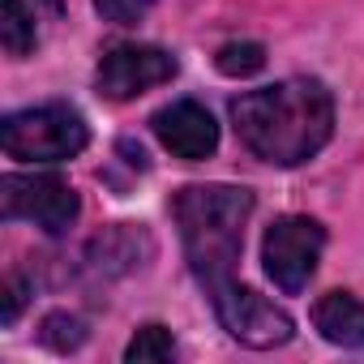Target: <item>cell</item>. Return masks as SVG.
I'll return each instance as SVG.
<instances>
[{
    "label": "cell",
    "mask_w": 364,
    "mask_h": 364,
    "mask_svg": "<svg viewBox=\"0 0 364 364\" xmlns=\"http://www.w3.org/2000/svg\"><path fill=\"white\" fill-rule=\"evenodd\" d=\"M232 124L245 150L274 167L309 163L334 133V95L317 77H283L232 99Z\"/></svg>",
    "instance_id": "cell-1"
},
{
    "label": "cell",
    "mask_w": 364,
    "mask_h": 364,
    "mask_svg": "<svg viewBox=\"0 0 364 364\" xmlns=\"http://www.w3.org/2000/svg\"><path fill=\"white\" fill-rule=\"evenodd\" d=\"M171 219L193 279L210 291L236 279L245 228L253 219V193L240 185H185L171 198Z\"/></svg>",
    "instance_id": "cell-2"
},
{
    "label": "cell",
    "mask_w": 364,
    "mask_h": 364,
    "mask_svg": "<svg viewBox=\"0 0 364 364\" xmlns=\"http://www.w3.org/2000/svg\"><path fill=\"white\" fill-rule=\"evenodd\" d=\"M90 141V129L69 103H39L0 120V150L18 163H65L77 159Z\"/></svg>",
    "instance_id": "cell-3"
},
{
    "label": "cell",
    "mask_w": 364,
    "mask_h": 364,
    "mask_svg": "<svg viewBox=\"0 0 364 364\" xmlns=\"http://www.w3.org/2000/svg\"><path fill=\"white\" fill-rule=\"evenodd\" d=\"M82 215V198L56 171H14L0 180V219L35 223L48 236H65Z\"/></svg>",
    "instance_id": "cell-4"
},
{
    "label": "cell",
    "mask_w": 364,
    "mask_h": 364,
    "mask_svg": "<svg viewBox=\"0 0 364 364\" xmlns=\"http://www.w3.org/2000/svg\"><path fill=\"white\" fill-rule=\"evenodd\" d=\"M326 249V228L309 215H283L266 228L262 236V266L266 279L283 291V296H300L309 287V279L317 274Z\"/></svg>",
    "instance_id": "cell-5"
},
{
    "label": "cell",
    "mask_w": 364,
    "mask_h": 364,
    "mask_svg": "<svg viewBox=\"0 0 364 364\" xmlns=\"http://www.w3.org/2000/svg\"><path fill=\"white\" fill-rule=\"evenodd\" d=\"M206 296H210V309H215L219 326H223L236 343H245V347H253V351L283 347V343H291V334H296V321L287 317V309H279L274 300H266L262 291H253V287H245V283H236V279L210 287Z\"/></svg>",
    "instance_id": "cell-6"
},
{
    "label": "cell",
    "mask_w": 364,
    "mask_h": 364,
    "mask_svg": "<svg viewBox=\"0 0 364 364\" xmlns=\"http://www.w3.org/2000/svg\"><path fill=\"white\" fill-rule=\"evenodd\" d=\"M176 56L154 48V43H116L103 52L99 60V73H95V86L103 99L112 103H124V99H137L163 82L176 77Z\"/></svg>",
    "instance_id": "cell-7"
},
{
    "label": "cell",
    "mask_w": 364,
    "mask_h": 364,
    "mask_svg": "<svg viewBox=\"0 0 364 364\" xmlns=\"http://www.w3.org/2000/svg\"><path fill=\"white\" fill-rule=\"evenodd\" d=\"M150 129L163 141V150H171L185 163H202L219 150V124L198 99H176V103L159 107L150 116Z\"/></svg>",
    "instance_id": "cell-8"
},
{
    "label": "cell",
    "mask_w": 364,
    "mask_h": 364,
    "mask_svg": "<svg viewBox=\"0 0 364 364\" xmlns=\"http://www.w3.org/2000/svg\"><path fill=\"white\" fill-rule=\"evenodd\" d=\"M154 257V240L133 228V223H116V228H103L90 245H86V266L103 279H120L137 266H146Z\"/></svg>",
    "instance_id": "cell-9"
},
{
    "label": "cell",
    "mask_w": 364,
    "mask_h": 364,
    "mask_svg": "<svg viewBox=\"0 0 364 364\" xmlns=\"http://www.w3.org/2000/svg\"><path fill=\"white\" fill-rule=\"evenodd\" d=\"M313 326L326 343L347 347V351H364V300L351 291H326L313 304Z\"/></svg>",
    "instance_id": "cell-10"
},
{
    "label": "cell",
    "mask_w": 364,
    "mask_h": 364,
    "mask_svg": "<svg viewBox=\"0 0 364 364\" xmlns=\"http://www.w3.org/2000/svg\"><path fill=\"white\" fill-rule=\"evenodd\" d=\"M0 43L14 60L35 52L39 31H35V14L26 9V0H0Z\"/></svg>",
    "instance_id": "cell-11"
},
{
    "label": "cell",
    "mask_w": 364,
    "mask_h": 364,
    "mask_svg": "<svg viewBox=\"0 0 364 364\" xmlns=\"http://www.w3.org/2000/svg\"><path fill=\"white\" fill-rule=\"evenodd\" d=\"M124 360H129V364H167V360H176V338H171V330L159 326V321L141 326V330L129 338Z\"/></svg>",
    "instance_id": "cell-12"
},
{
    "label": "cell",
    "mask_w": 364,
    "mask_h": 364,
    "mask_svg": "<svg viewBox=\"0 0 364 364\" xmlns=\"http://www.w3.org/2000/svg\"><path fill=\"white\" fill-rule=\"evenodd\" d=\"M215 65H219V73H228V77H253V73L266 69V48L253 43V39L223 43V48L215 52Z\"/></svg>",
    "instance_id": "cell-13"
},
{
    "label": "cell",
    "mask_w": 364,
    "mask_h": 364,
    "mask_svg": "<svg viewBox=\"0 0 364 364\" xmlns=\"http://www.w3.org/2000/svg\"><path fill=\"white\" fill-rule=\"evenodd\" d=\"M39 338H43L52 351H73V347H82V338H86V321L73 317V313H52V317H43Z\"/></svg>",
    "instance_id": "cell-14"
},
{
    "label": "cell",
    "mask_w": 364,
    "mask_h": 364,
    "mask_svg": "<svg viewBox=\"0 0 364 364\" xmlns=\"http://www.w3.org/2000/svg\"><path fill=\"white\" fill-rule=\"evenodd\" d=\"M95 9L103 22L112 26H137L150 9H154V0H95Z\"/></svg>",
    "instance_id": "cell-15"
},
{
    "label": "cell",
    "mask_w": 364,
    "mask_h": 364,
    "mask_svg": "<svg viewBox=\"0 0 364 364\" xmlns=\"http://www.w3.org/2000/svg\"><path fill=\"white\" fill-rule=\"evenodd\" d=\"M22 296H26L22 279H18V274H9V279H5V296H0V300H5V309H0V321H5V326H14V321H18V313H22Z\"/></svg>",
    "instance_id": "cell-16"
}]
</instances>
